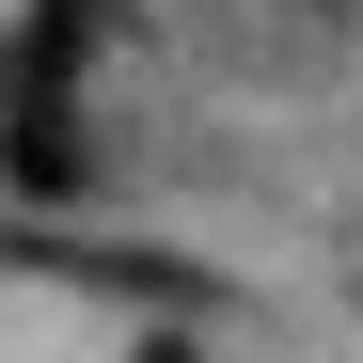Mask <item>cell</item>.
<instances>
[{"instance_id":"obj_1","label":"cell","mask_w":363,"mask_h":363,"mask_svg":"<svg viewBox=\"0 0 363 363\" xmlns=\"http://www.w3.org/2000/svg\"><path fill=\"white\" fill-rule=\"evenodd\" d=\"M95 32H111V0H32V32H16V64H0V95H16V111H64V79H79Z\"/></svg>"},{"instance_id":"obj_2","label":"cell","mask_w":363,"mask_h":363,"mask_svg":"<svg viewBox=\"0 0 363 363\" xmlns=\"http://www.w3.org/2000/svg\"><path fill=\"white\" fill-rule=\"evenodd\" d=\"M16 190H79V127L64 111H16Z\"/></svg>"},{"instance_id":"obj_3","label":"cell","mask_w":363,"mask_h":363,"mask_svg":"<svg viewBox=\"0 0 363 363\" xmlns=\"http://www.w3.org/2000/svg\"><path fill=\"white\" fill-rule=\"evenodd\" d=\"M143 363H190V347H143Z\"/></svg>"}]
</instances>
